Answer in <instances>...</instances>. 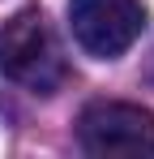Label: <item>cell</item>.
<instances>
[{"mask_svg": "<svg viewBox=\"0 0 154 159\" xmlns=\"http://www.w3.org/2000/svg\"><path fill=\"white\" fill-rule=\"evenodd\" d=\"M0 73L34 95H51L64 82V56L39 9H22L0 26Z\"/></svg>", "mask_w": 154, "mask_h": 159, "instance_id": "cell-1", "label": "cell"}, {"mask_svg": "<svg viewBox=\"0 0 154 159\" xmlns=\"http://www.w3.org/2000/svg\"><path fill=\"white\" fill-rule=\"evenodd\" d=\"M69 30L86 56L116 60L141 39L146 4L141 0H69Z\"/></svg>", "mask_w": 154, "mask_h": 159, "instance_id": "cell-2", "label": "cell"}, {"mask_svg": "<svg viewBox=\"0 0 154 159\" xmlns=\"http://www.w3.org/2000/svg\"><path fill=\"white\" fill-rule=\"evenodd\" d=\"M77 142L86 155H154V116L137 103L94 99L77 116Z\"/></svg>", "mask_w": 154, "mask_h": 159, "instance_id": "cell-3", "label": "cell"}]
</instances>
